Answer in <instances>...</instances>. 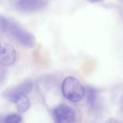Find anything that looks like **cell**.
<instances>
[{
	"label": "cell",
	"instance_id": "cell-1",
	"mask_svg": "<svg viewBox=\"0 0 123 123\" xmlns=\"http://www.w3.org/2000/svg\"><path fill=\"white\" fill-rule=\"evenodd\" d=\"M0 28L25 48H32L35 45V37L32 34L24 29L14 22L1 16Z\"/></svg>",
	"mask_w": 123,
	"mask_h": 123
},
{
	"label": "cell",
	"instance_id": "cell-2",
	"mask_svg": "<svg viewBox=\"0 0 123 123\" xmlns=\"http://www.w3.org/2000/svg\"><path fill=\"white\" fill-rule=\"evenodd\" d=\"M62 89L64 96L73 102L80 101L85 94V90L78 80L72 76L64 79Z\"/></svg>",
	"mask_w": 123,
	"mask_h": 123
},
{
	"label": "cell",
	"instance_id": "cell-3",
	"mask_svg": "<svg viewBox=\"0 0 123 123\" xmlns=\"http://www.w3.org/2000/svg\"><path fill=\"white\" fill-rule=\"evenodd\" d=\"M33 83L29 79H26L6 90L3 96L7 100L14 103L19 97L25 95L31 91Z\"/></svg>",
	"mask_w": 123,
	"mask_h": 123
},
{
	"label": "cell",
	"instance_id": "cell-4",
	"mask_svg": "<svg viewBox=\"0 0 123 123\" xmlns=\"http://www.w3.org/2000/svg\"><path fill=\"white\" fill-rule=\"evenodd\" d=\"M53 117L56 123H73L75 120L74 111L66 104H60L55 107Z\"/></svg>",
	"mask_w": 123,
	"mask_h": 123
},
{
	"label": "cell",
	"instance_id": "cell-5",
	"mask_svg": "<svg viewBox=\"0 0 123 123\" xmlns=\"http://www.w3.org/2000/svg\"><path fill=\"white\" fill-rule=\"evenodd\" d=\"M16 57V51L12 45L6 42H0V64L11 65L15 61Z\"/></svg>",
	"mask_w": 123,
	"mask_h": 123
},
{
	"label": "cell",
	"instance_id": "cell-6",
	"mask_svg": "<svg viewBox=\"0 0 123 123\" xmlns=\"http://www.w3.org/2000/svg\"><path fill=\"white\" fill-rule=\"evenodd\" d=\"M46 4V0H18L16 7L21 12H28L39 11Z\"/></svg>",
	"mask_w": 123,
	"mask_h": 123
},
{
	"label": "cell",
	"instance_id": "cell-7",
	"mask_svg": "<svg viewBox=\"0 0 123 123\" xmlns=\"http://www.w3.org/2000/svg\"><path fill=\"white\" fill-rule=\"evenodd\" d=\"M14 103L18 111L20 113H24L26 111L30 106L29 99L26 95H23L18 98Z\"/></svg>",
	"mask_w": 123,
	"mask_h": 123
},
{
	"label": "cell",
	"instance_id": "cell-8",
	"mask_svg": "<svg viewBox=\"0 0 123 123\" xmlns=\"http://www.w3.org/2000/svg\"><path fill=\"white\" fill-rule=\"evenodd\" d=\"M22 117L20 115L12 113L6 116L2 120V123H20Z\"/></svg>",
	"mask_w": 123,
	"mask_h": 123
},
{
	"label": "cell",
	"instance_id": "cell-9",
	"mask_svg": "<svg viewBox=\"0 0 123 123\" xmlns=\"http://www.w3.org/2000/svg\"><path fill=\"white\" fill-rule=\"evenodd\" d=\"M96 92L95 90L92 87H88L86 90V99L88 103L93 106L96 99Z\"/></svg>",
	"mask_w": 123,
	"mask_h": 123
},
{
	"label": "cell",
	"instance_id": "cell-10",
	"mask_svg": "<svg viewBox=\"0 0 123 123\" xmlns=\"http://www.w3.org/2000/svg\"><path fill=\"white\" fill-rule=\"evenodd\" d=\"M107 123H120L118 121H117L115 119H110L107 122Z\"/></svg>",
	"mask_w": 123,
	"mask_h": 123
},
{
	"label": "cell",
	"instance_id": "cell-11",
	"mask_svg": "<svg viewBox=\"0 0 123 123\" xmlns=\"http://www.w3.org/2000/svg\"><path fill=\"white\" fill-rule=\"evenodd\" d=\"M88 1H90V2H98L100 0H88Z\"/></svg>",
	"mask_w": 123,
	"mask_h": 123
}]
</instances>
